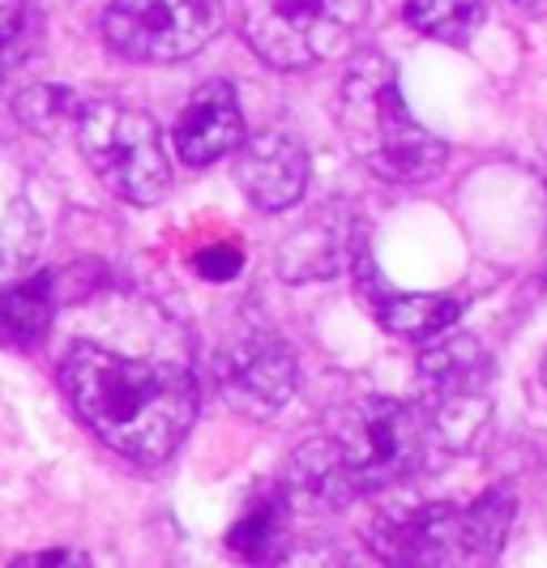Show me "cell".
Here are the masks:
<instances>
[{
  "instance_id": "6da1fadb",
  "label": "cell",
  "mask_w": 547,
  "mask_h": 568,
  "mask_svg": "<svg viewBox=\"0 0 547 568\" xmlns=\"http://www.w3.org/2000/svg\"><path fill=\"white\" fill-rule=\"evenodd\" d=\"M436 454H445V445L419 402L359 398L287 457L283 487L291 505L334 513L359 496L419 479Z\"/></svg>"
},
{
  "instance_id": "7a4b0ae2",
  "label": "cell",
  "mask_w": 547,
  "mask_h": 568,
  "mask_svg": "<svg viewBox=\"0 0 547 568\" xmlns=\"http://www.w3.org/2000/svg\"><path fill=\"white\" fill-rule=\"evenodd\" d=\"M64 398L78 419L138 466H163L184 445L197 419V381L175 364H150L108 351L99 342H73L60 364Z\"/></svg>"
},
{
  "instance_id": "3957f363",
  "label": "cell",
  "mask_w": 547,
  "mask_h": 568,
  "mask_svg": "<svg viewBox=\"0 0 547 568\" xmlns=\"http://www.w3.org/2000/svg\"><path fill=\"white\" fill-rule=\"evenodd\" d=\"M338 129L351 154L389 184H424L440 175L449 150L419 124L398 82V69L385 57H359L338 85Z\"/></svg>"
},
{
  "instance_id": "277c9868",
  "label": "cell",
  "mask_w": 547,
  "mask_h": 568,
  "mask_svg": "<svg viewBox=\"0 0 547 568\" xmlns=\"http://www.w3.org/2000/svg\"><path fill=\"white\" fill-rule=\"evenodd\" d=\"M78 150L90 171L129 205H154L172 189V163L154 115L129 103H87L78 115Z\"/></svg>"
},
{
  "instance_id": "5b68a950",
  "label": "cell",
  "mask_w": 547,
  "mask_h": 568,
  "mask_svg": "<svg viewBox=\"0 0 547 568\" xmlns=\"http://www.w3.org/2000/svg\"><path fill=\"white\" fill-rule=\"evenodd\" d=\"M419 410L428 415L445 449H466L492 415V381L496 364L475 334H440L424 342L415 364Z\"/></svg>"
},
{
  "instance_id": "8992f818",
  "label": "cell",
  "mask_w": 547,
  "mask_h": 568,
  "mask_svg": "<svg viewBox=\"0 0 547 568\" xmlns=\"http://www.w3.org/2000/svg\"><path fill=\"white\" fill-rule=\"evenodd\" d=\"M364 0H244V39L274 69H313L343 57Z\"/></svg>"
},
{
  "instance_id": "52a82bcc",
  "label": "cell",
  "mask_w": 547,
  "mask_h": 568,
  "mask_svg": "<svg viewBox=\"0 0 547 568\" xmlns=\"http://www.w3.org/2000/svg\"><path fill=\"white\" fill-rule=\"evenodd\" d=\"M223 30V0H112L103 34L112 52L138 64L197 57Z\"/></svg>"
},
{
  "instance_id": "ba28073f",
  "label": "cell",
  "mask_w": 547,
  "mask_h": 568,
  "mask_svg": "<svg viewBox=\"0 0 547 568\" xmlns=\"http://www.w3.org/2000/svg\"><path fill=\"white\" fill-rule=\"evenodd\" d=\"M210 376L235 410L265 419L291 402L300 385V364L283 334H274L261 321H249L210 351Z\"/></svg>"
},
{
  "instance_id": "9c48e42d",
  "label": "cell",
  "mask_w": 547,
  "mask_h": 568,
  "mask_svg": "<svg viewBox=\"0 0 547 568\" xmlns=\"http://www.w3.org/2000/svg\"><path fill=\"white\" fill-rule=\"evenodd\" d=\"M364 542L385 568H466L462 509L449 500L406 505L376 513L364 530Z\"/></svg>"
},
{
  "instance_id": "30bf717a",
  "label": "cell",
  "mask_w": 547,
  "mask_h": 568,
  "mask_svg": "<svg viewBox=\"0 0 547 568\" xmlns=\"http://www.w3.org/2000/svg\"><path fill=\"white\" fill-rule=\"evenodd\" d=\"M351 270H355V291L368 300V308L381 321V329H389V334H398L406 342H433L458 325L462 304L454 295H428V291H398V286H389L381 278L368 244L355 253Z\"/></svg>"
},
{
  "instance_id": "8fae6325",
  "label": "cell",
  "mask_w": 547,
  "mask_h": 568,
  "mask_svg": "<svg viewBox=\"0 0 547 568\" xmlns=\"http://www.w3.org/2000/svg\"><path fill=\"white\" fill-rule=\"evenodd\" d=\"M364 223L346 205H321L300 227L291 231L278 248V274L287 283H317L334 278L343 265L364 248Z\"/></svg>"
},
{
  "instance_id": "7c38bea8",
  "label": "cell",
  "mask_w": 547,
  "mask_h": 568,
  "mask_svg": "<svg viewBox=\"0 0 547 568\" xmlns=\"http://www.w3.org/2000/svg\"><path fill=\"white\" fill-rule=\"evenodd\" d=\"M235 180L257 210L283 214L291 205H300L308 189V150L295 133H283V129L257 133L253 142H240Z\"/></svg>"
},
{
  "instance_id": "4fadbf2b",
  "label": "cell",
  "mask_w": 547,
  "mask_h": 568,
  "mask_svg": "<svg viewBox=\"0 0 547 568\" xmlns=\"http://www.w3.org/2000/svg\"><path fill=\"white\" fill-rule=\"evenodd\" d=\"M244 142V115L231 82H205L189 94L184 112L175 120V154L189 168H210L223 154L240 150Z\"/></svg>"
},
{
  "instance_id": "5bb4252c",
  "label": "cell",
  "mask_w": 547,
  "mask_h": 568,
  "mask_svg": "<svg viewBox=\"0 0 547 568\" xmlns=\"http://www.w3.org/2000/svg\"><path fill=\"white\" fill-rule=\"evenodd\" d=\"M291 496L283 484H265L249 500V509L231 521L227 551L249 568H274V560L287 551L291 542Z\"/></svg>"
},
{
  "instance_id": "9a60e30c",
  "label": "cell",
  "mask_w": 547,
  "mask_h": 568,
  "mask_svg": "<svg viewBox=\"0 0 547 568\" xmlns=\"http://www.w3.org/2000/svg\"><path fill=\"white\" fill-rule=\"evenodd\" d=\"M57 274H39L27 283L0 286V351H30L48 338L57 321Z\"/></svg>"
},
{
  "instance_id": "2e32d148",
  "label": "cell",
  "mask_w": 547,
  "mask_h": 568,
  "mask_svg": "<svg viewBox=\"0 0 547 568\" xmlns=\"http://www.w3.org/2000/svg\"><path fill=\"white\" fill-rule=\"evenodd\" d=\"M514 517H518V496L514 487H488L484 496H475L466 509H462V539H466V556L470 560H496L500 547L514 530Z\"/></svg>"
},
{
  "instance_id": "e0dca14e",
  "label": "cell",
  "mask_w": 547,
  "mask_h": 568,
  "mask_svg": "<svg viewBox=\"0 0 547 568\" xmlns=\"http://www.w3.org/2000/svg\"><path fill=\"white\" fill-rule=\"evenodd\" d=\"M479 18L484 0H406V22L440 43H466Z\"/></svg>"
},
{
  "instance_id": "ac0fdd59",
  "label": "cell",
  "mask_w": 547,
  "mask_h": 568,
  "mask_svg": "<svg viewBox=\"0 0 547 568\" xmlns=\"http://www.w3.org/2000/svg\"><path fill=\"white\" fill-rule=\"evenodd\" d=\"M82 108H87V103H82L73 90H64V85H27V90L13 99L18 120H22L27 129H34L39 138H57L64 129H73Z\"/></svg>"
},
{
  "instance_id": "d6986e66",
  "label": "cell",
  "mask_w": 547,
  "mask_h": 568,
  "mask_svg": "<svg viewBox=\"0 0 547 568\" xmlns=\"http://www.w3.org/2000/svg\"><path fill=\"white\" fill-rule=\"evenodd\" d=\"M30 43H34L30 0H0V82L30 57Z\"/></svg>"
},
{
  "instance_id": "ffe728a7",
  "label": "cell",
  "mask_w": 547,
  "mask_h": 568,
  "mask_svg": "<svg viewBox=\"0 0 547 568\" xmlns=\"http://www.w3.org/2000/svg\"><path fill=\"white\" fill-rule=\"evenodd\" d=\"M274 568H359V565L351 560V551L338 547V542L304 539V542H287V551L274 560Z\"/></svg>"
},
{
  "instance_id": "44dd1931",
  "label": "cell",
  "mask_w": 547,
  "mask_h": 568,
  "mask_svg": "<svg viewBox=\"0 0 547 568\" xmlns=\"http://www.w3.org/2000/svg\"><path fill=\"white\" fill-rule=\"evenodd\" d=\"M193 270L202 274L205 283H231L244 270V253L235 244H210V248H197Z\"/></svg>"
},
{
  "instance_id": "7402d4cb",
  "label": "cell",
  "mask_w": 547,
  "mask_h": 568,
  "mask_svg": "<svg viewBox=\"0 0 547 568\" xmlns=\"http://www.w3.org/2000/svg\"><path fill=\"white\" fill-rule=\"evenodd\" d=\"M9 568H94L82 551H69V547H48V551H30L18 556Z\"/></svg>"
},
{
  "instance_id": "603a6c76",
  "label": "cell",
  "mask_w": 547,
  "mask_h": 568,
  "mask_svg": "<svg viewBox=\"0 0 547 568\" xmlns=\"http://www.w3.org/2000/svg\"><path fill=\"white\" fill-rule=\"evenodd\" d=\"M509 4H514L518 13H539V9H544V0H509Z\"/></svg>"
},
{
  "instance_id": "cb8c5ba5",
  "label": "cell",
  "mask_w": 547,
  "mask_h": 568,
  "mask_svg": "<svg viewBox=\"0 0 547 568\" xmlns=\"http://www.w3.org/2000/svg\"><path fill=\"white\" fill-rule=\"evenodd\" d=\"M0 283H4V253H0Z\"/></svg>"
},
{
  "instance_id": "d4e9b609",
  "label": "cell",
  "mask_w": 547,
  "mask_h": 568,
  "mask_svg": "<svg viewBox=\"0 0 547 568\" xmlns=\"http://www.w3.org/2000/svg\"><path fill=\"white\" fill-rule=\"evenodd\" d=\"M544 385H547V359H544Z\"/></svg>"
}]
</instances>
